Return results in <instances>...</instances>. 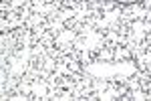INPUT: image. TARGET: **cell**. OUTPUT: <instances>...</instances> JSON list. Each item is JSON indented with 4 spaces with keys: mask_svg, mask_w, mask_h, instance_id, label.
Masks as SVG:
<instances>
[{
    "mask_svg": "<svg viewBox=\"0 0 151 101\" xmlns=\"http://www.w3.org/2000/svg\"><path fill=\"white\" fill-rule=\"evenodd\" d=\"M135 63L125 61V63H93V65H87L85 71L93 77L99 79H111V77H129L135 73Z\"/></svg>",
    "mask_w": 151,
    "mask_h": 101,
    "instance_id": "obj_1",
    "label": "cell"
},
{
    "mask_svg": "<svg viewBox=\"0 0 151 101\" xmlns=\"http://www.w3.org/2000/svg\"><path fill=\"white\" fill-rule=\"evenodd\" d=\"M111 2H117V4H121V6H131V4H139L143 0H111Z\"/></svg>",
    "mask_w": 151,
    "mask_h": 101,
    "instance_id": "obj_2",
    "label": "cell"
}]
</instances>
